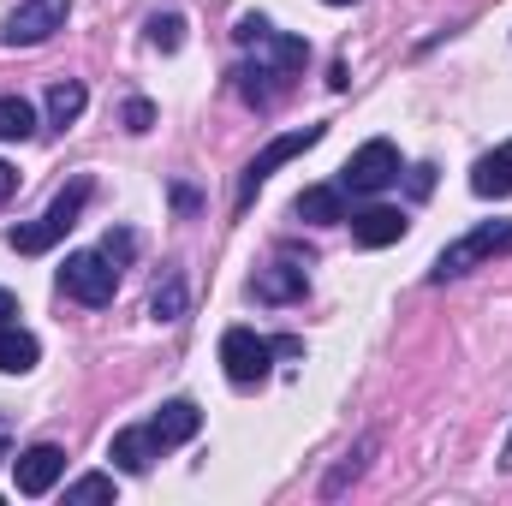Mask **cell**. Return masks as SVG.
Segmentation results:
<instances>
[{"instance_id": "cell-1", "label": "cell", "mask_w": 512, "mask_h": 506, "mask_svg": "<svg viewBox=\"0 0 512 506\" xmlns=\"http://www.w3.org/2000/svg\"><path fill=\"white\" fill-rule=\"evenodd\" d=\"M84 203H90V179H72V185L48 203V215H42V221H30V227H6V245H12V251H24V256L60 245V239L78 227V209H84Z\"/></svg>"}, {"instance_id": "cell-2", "label": "cell", "mask_w": 512, "mask_h": 506, "mask_svg": "<svg viewBox=\"0 0 512 506\" xmlns=\"http://www.w3.org/2000/svg\"><path fill=\"white\" fill-rule=\"evenodd\" d=\"M60 292L78 298V304H114L120 292V262L108 251H72L60 268Z\"/></svg>"}, {"instance_id": "cell-3", "label": "cell", "mask_w": 512, "mask_h": 506, "mask_svg": "<svg viewBox=\"0 0 512 506\" xmlns=\"http://www.w3.org/2000/svg\"><path fill=\"white\" fill-rule=\"evenodd\" d=\"M512 245V221H483L477 233H465V239H453L447 251L435 256V268H429V280H453V274H471L477 262H489L495 251H507Z\"/></svg>"}, {"instance_id": "cell-4", "label": "cell", "mask_w": 512, "mask_h": 506, "mask_svg": "<svg viewBox=\"0 0 512 506\" xmlns=\"http://www.w3.org/2000/svg\"><path fill=\"white\" fill-rule=\"evenodd\" d=\"M399 179V149L387 143V137H370L364 149H352V161L340 167V191H352V197H376Z\"/></svg>"}, {"instance_id": "cell-5", "label": "cell", "mask_w": 512, "mask_h": 506, "mask_svg": "<svg viewBox=\"0 0 512 506\" xmlns=\"http://www.w3.org/2000/svg\"><path fill=\"white\" fill-rule=\"evenodd\" d=\"M268 364H274V340H262L251 328H227V334H221V370H227L233 387L268 381Z\"/></svg>"}, {"instance_id": "cell-6", "label": "cell", "mask_w": 512, "mask_h": 506, "mask_svg": "<svg viewBox=\"0 0 512 506\" xmlns=\"http://www.w3.org/2000/svg\"><path fill=\"white\" fill-rule=\"evenodd\" d=\"M66 12H72V0H24V6H12L0 36H6V48H36L54 30H66Z\"/></svg>"}, {"instance_id": "cell-7", "label": "cell", "mask_w": 512, "mask_h": 506, "mask_svg": "<svg viewBox=\"0 0 512 506\" xmlns=\"http://www.w3.org/2000/svg\"><path fill=\"white\" fill-rule=\"evenodd\" d=\"M322 131H328V126H304V131H286V137H274V143H268V149H262V155L251 161V167H245V185H239V203H251L256 191H262V179H268L274 167H286L292 155H304V149H316V143H322Z\"/></svg>"}, {"instance_id": "cell-8", "label": "cell", "mask_w": 512, "mask_h": 506, "mask_svg": "<svg viewBox=\"0 0 512 506\" xmlns=\"http://www.w3.org/2000/svg\"><path fill=\"white\" fill-rule=\"evenodd\" d=\"M60 477H66V453H60L54 441H36L30 453L12 459V483H18V495H48Z\"/></svg>"}, {"instance_id": "cell-9", "label": "cell", "mask_w": 512, "mask_h": 506, "mask_svg": "<svg viewBox=\"0 0 512 506\" xmlns=\"http://www.w3.org/2000/svg\"><path fill=\"white\" fill-rule=\"evenodd\" d=\"M411 233V221H405V209H387V203H376V209H364V215H352V239L364 245V251H382V245H399Z\"/></svg>"}, {"instance_id": "cell-10", "label": "cell", "mask_w": 512, "mask_h": 506, "mask_svg": "<svg viewBox=\"0 0 512 506\" xmlns=\"http://www.w3.org/2000/svg\"><path fill=\"white\" fill-rule=\"evenodd\" d=\"M197 429H203V411H197L191 399H167V405L149 417V435H155L161 447H185Z\"/></svg>"}, {"instance_id": "cell-11", "label": "cell", "mask_w": 512, "mask_h": 506, "mask_svg": "<svg viewBox=\"0 0 512 506\" xmlns=\"http://www.w3.org/2000/svg\"><path fill=\"white\" fill-rule=\"evenodd\" d=\"M155 453H161V441L149 435V423H143V429H120L114 447H108V459H114L126 477H143V471L155 465Z\"/></svg>"}, {"instance_id": "cell-12", "label": "cell", "mask_w": 512, "mask_h": 506, "mask_svg": "<svg viewBox=\"0 0 512 506\" xmlns=\"http://www.w3.org/2000/svg\"><path fill=\"white\" fill-rule=\"evenodd\" d=\"M298 221H310V227H340L346 221V191L340 185H310V191H298Z\"/></svg>"}, {"instance_id": "cell-13", "label": "cell", "mask_w": 512, "mask_h": 506, "mask_svg": "<svg viewBox=\"0 0 512 506\" xmlns=\"http://www.w3.org/2000/svg\"><path fill=\"white\" fill-rule=\"evenodd\" d=\"M251 48H256V60H262L268 72H280V78H286V72H304V60H310V48H304L298 36H280V30H262Z\"/></svg>"}, {"instance_id": "cell-14", "label": "cell", "mask_w": 512, "mask_h": 506, "mask_svg": "<svg viewBox=\"0 0 512 506\" xmlns=\"http://www.w3.org/2000/svg\"><path fill=\"white\" fill-rule=\"evenodd\" d=\"M304 286H310V280H304L298 262H274V268H262L251 280V292L262 304H292V298H304Z\"/></svg>"}, {"instance_id": "cell-15", "label": "cell", "mask_w": 512, "mask_h": 506, "mask_svg": "<svg viewBox=\"0 0 512 506\" xmlns=\"http://www.w3.org/2000/svg\"><path fill=\"white\" fill-rule=\"evenodd\" d=\"M471 191L477 197H512V137L471 167Z\"/></svg>"}, {"instance_id": "cell-16", "label": "cell", "mask_w": 512, "mask_h": 506, "mask_svg": "<svg viewBox=\"0 0 512 506\" xmlns=\"http://www.w3.org/2000/svg\"><path fill=\"white\" fill-rule=\"evenodd\" d=\"M36 358H42L36 334H24L18 322H6V328H0V376H30Z\"/></svg>"}, {"instance_id": "cell-17", "label": "cell", "mask_w": 512, "mask_h": 506, "mask_svg": "<svg viewBox=\"0 0 512 506\" xmlns=\"http://www.w3.org/2000/svg\"><path fill=\"white\" fill-rule=\"evenodd\" d=\"M84 108H90V90H84V84H78V78H66V84H54V90H48V126H78V114H84Z\"/></svg>"}, {"instance_id": "cell-18", "label": "cell", "mask_w": 512, "mask_h": 506, "mask_svg": "<svg viewBox=\"0 0 512 506\" xmlns=\"http://www.w3.org/2000/svg\"><path fill=\"white\" fill-rule=\"evenodd\" d=\"M36 137V108L24 96H0V143H24Z\"/></svg>"}, {"instance_id": "cell-19", "label": "cell", "mask_w": 512, "mask_h": 506, "mask_svg": "<svg viewBox=\"0 0 512 506\" xmlns=\"http://www.w3.org/2000/svg\"><path fill=\"white\" fill-rule=\"evenodd\" d=\"M149 48L179 54V48H185V18H179V12H155V18H149Z\"/></svg>"}, {"instance_id": "cell-20", "label": "cell", "mask_w": 512, "mask_h": 506, "mask_svg": "<svg viewBox=\"0 0 512 506\" xmlns=\"http://www.w3.org/2000/svg\"><path fill=\"white\" fill-rule=\"evenodd\" d=\"M149 316H155V322H179V316H185V280H179V274L149 298Z\"/></svg>"}, {"instance_id": "cell-21", "label": "cell", "mask_w": 512, "mask_h": 506, "mask_svg": "<svg viewBox=\"0 0 512 506\" xmlns=\"http://www.w3.org/2000/svg\"><path fill=\"white\" fill-rule=\"evenodd\" d=\"M66 501H72V506H84V501H114V477H102V471H96V477H78V483L66 489Z\"/></svg>"}, {"instance_id": "cell-22", "label": "cell", "mask_w": 512, "mask_h": 506, "mask_svg": "<svg viewBox=\"0 0 512 506\" xmlns=\"http://www.w3.org/2000/svg\"><path fill=\"white\" fill-rule=\"evenodd\" d=\"M149 126H155V108H149L143 96H131V102H126V131H137V137H143Z\"/></svg>"}, {"instance_id": "cell-23", "label": "cell", "mask_w": 512, "mask_h": 506, "mask_svg": "<svg viewBox=\"0 0 512 506\" xmlns=\"http://www.w3.org/2000/svg\"><path fill=\"white\" fill-rule=\"evenodd\" d=\"M102 251H108L114 262H120V268H126L131 256H137V239H131L126 227H120V233H108V239H102Z\"/></svg>"}, {"instance_id": "cell-24", "label": "cell", "mask_w": 512, "mask_h": 506, "mask_svg": "<svg viewBox=\"0 0 512 506\" xmlns=\"http://www.w3.org/2000/svg\"><path fill=\"white\" fill-rule=\"evenodd\" d=\"M262 30H268V18H262V12H245V18H239V42H245V48H251Z\"/></svg>"}, {"instance_id": "cell-25", "label": "cell", "mask_w": 512, "mask_h": 506, "mask_svg": "<svg viewBox=\"0 0 512 506\" xmlns=\"http://www.w3.org/2000/svg\"><path fill=\"white\" fill-rule=\"evenodd\" d=\"M429 185H435V167H417V173H411V191L429 197Z\"/></svg>"}, {"instance_id": "cell-26", "label": "cell", "mask_w": 512, "mask_h": 506, "mask_svg": "<svg viewBox=\"0 0 512 506\" xmlns=\"http://www.w3.org/2000/svg\"><path fill=\"white\" fill-rule=\"evenodd\" d=\"M6 322H18V298H12V292L0 286V328H6Z\"/></svg>"}, {"instance_id": "cell-27", "label": "cell", "mask_w": 512, "mask_h": 506, "mask_svg": "<svg viewBox=\"0 0 512 506\" xmlns=\"http://www.w3.org/2000/svg\"><path fill=\"white\" fill-rule=\"evenodd\" d=\"M298 352H304V340H292V334H286V340H274V358H298Z\"/></svg>"}, {"instance_id": "cell-28", "label": "cell", "mask_w": 512, "mask_h": 506, "mask_svg": "<svg viewBox=\"0 0 512 506\" xmlns=\"http://www.w3.org/2000/svg\"><path fill=\"white\" fill-rule=\"evenodd\" d=\"M12 191H18V173H12V167H6V161H0V203H6V197H12Z\"/></svg>"}, {"instance_id": "cell-29", "label": "cell", "mask_w": 512, "mask_h": 506, "mask_svg": "<svg viewBox=\"0 0 512 506\" xmlns=\"http://www.w3.org/2000/svg\"><path fill=\"white\" fill-rule=\"evenodd\" d=\"M501 465H507V471H512V435H507V453H501Z\"/></svg>"}, {"instance_id": "cell-30", "label": "cell", "mask_w": 512, "mask_h": 506, "mask_svg": "<svg viewBox=\"0 0 512 506\" xmlns=\"http://www.w3.org/2000/svg\"><path fill=\"white\" fill-rule=\"evenodd\" d=\"M322 6H358V0H322Z\"/></svg>"}, {"instance_id": "cell-31", "label": "cell", "mask_w": 512, "mask_h": 506, "mask_svg": "<svg viewBox=\"0 0 512 506\" xmlns=\"http://www.w3.org/2000/svg\"><path fill=\"white\" fill-rule=\"evenodd\" d=\"M0 459H6V441H0Z\"/></svg>"}]
</instances>
